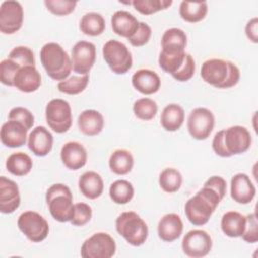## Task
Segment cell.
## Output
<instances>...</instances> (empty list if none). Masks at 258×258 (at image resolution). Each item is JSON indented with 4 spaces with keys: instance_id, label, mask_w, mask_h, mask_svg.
Masks as SVG:
<instances>
[{
    "instance_id": "cell-1",
    "label": "cell",
    "mask_w": 258,
    "mask_h": 258,
    "mask_svg": "<svg viewBox=\"0 0 258 258\" xmlns=\"http://www.w3.org/2000/svg\"><path fill=\"white\" fill-rule=\"evenodd\" d=\"M252 143L249 130L243 126H232L218 131L212 141L215 153L221 157H230L246 152Z\"/></svg>"
},
{
    "instance_id": "cell-2",
    "label": "cell",
    "mask_w": 258,
    "mask_h": 258,
    "mask_svg": "<svg viewBox=\"0 0 258 258\" xmlns=\"http://www.w3.org/2000/svg\"><path fill=\"white\" fill-rule=\"evenodd\" d=\"M201 77L211 86L218 89H229L238 84L240 70L230 60L211 58L202 64Z\"/></svg>"
},
{
    "instance_id": "cell-3",
    "label": "cell",
    "mask_w": 258,
    "mask_h": 258,
    "mask_svg": "<svg viewBox=\"0 0 258 258\" xmlns=\"http://www.w3.org/2000/svg\"><path fill=\"white\" fill-rule=\"evenodd\" d=\"M221 201V198L213 188L203 186L185 203V216L192 225L203 226L208 223Z\"/></svg>"
},
{
    "instance_id": "cell-4",
    "label": "cell",
    "mask_w": 258,
    "mask_h": 258,
    "mask_svg": "<svg viewBox=\"0 0 258 258\" xmlns=\"http://www.w3.org/2000/svg\"><path fill=\"white\" fill-rule=\"evenodd\" d=\"M40 61L48 77L54 81L68 79L73 69L68 52L56 42H48L41 47Z\"/></svg>"
},
{
    "instance_id": "cell-5",
    "label": "cell",
    "mask_w": 258,
    "mask_h": 258,
    "mask_svg": "<svg viewBox=\"0 0 258 258\" xmlns=\"http://www.w3.org/2000/svg\"><path fill=\"white\" fill-rule=\"evenodd\" d=\"M46 204L52 218L60 223L71 222L75 214L73 194L69 186L62 183L52 184L45 194Z\"/></svg>"
},
{
    "instance_id": "cell-6",
    "label": "cell",
    "mask_w": 258,
    "mask_h": 258,
    "mask_svg": "<svg viewBox=\"0 0 258 258\" xmlns=\"http://www.w3.org/2000/svg\"><path fill=\"white\" fill-rule=\"evenodd\" d=\"M115 225L118 234L121 235L126 242L132 246H141L147 240V224L135 212H123L116 219Z\"/></svg>"
},
{
    "instance_id": "cell-7",
    "label": "cell",
    "mask_w": 258,
    "mask_h": 258,
    "mask_svg": "<svg viewBox=\"0 0 258 258\" xmlns=\"http://www.w3.org/2000/svg\"><path fill=\"white\" fill-rule=\"evenodd\" d=\"M103 57L110 70L117 75L126 74L133 63L128 47L115 39H110L103 45Z\"/></svg>"
},
{
    "instance_id": "cell-8",
    "label": "cell",
    "mask_w": 258,
    "mask_h": 258,
    "mask_svg": "<svg viewBox=\"0 0 258 258\" xmlns=\"http://www.w3.org/2000/svg\"><path fill=\"white\" fill-rule=\"evenodd\" d=\"M45 119L50 129L56 133L67 132L73 123L72 108L63 99H52L45 107Z\"/></svg>"
},
{
    "instance_id": "cell-9",
    "label": "cell",
    "mask_w": 258,
    "mask_h": 258,
    "mask_svg": "<svg viewBox=\"0 0 258 258\" xmlns=\"http://www.w3.org/2000/svg\"><path fill=\"white\" fill-rule=\"evenodd\" d=\"M19 230L33 243H39L46 239L49 233L47 221L37 212H23L17 220Z\"/></svg>"
},
{
    "instance_id": "cell-10",
    "label": "cell",
    "mask_w": 258,
    "mask_h": 258,
    "mask_svg": "<svg viewBox=\"0 0 258 258\" xmlns=\"http://www.w3.org/2000/svg\"><path fill=\"white\" fill-rule=\"evenodd\" d=\"M116 253V243L107 233L99 232L85 240L81 247L83 258H111Z\"/></svg>"
},
{
    "instance_id": "cell-11",
    "label": "cell",
    "mask_w": 258,
    "mask_h": 258,
    "mask_svg": "<svg viewBox=\"0 0 258 258\" xmlns=\"http://www.w3.org/2000/svg\"><path fill=\"white\" fill-rule=\"evenodd\" d=\"M215 126V116L207 108L194 109L187 118V129L190 136L197 140H205Z\"/></svg>"
},
{
    "instance_id": "cell-12",
    "label": "cell",
    "mask_w": 258,
    "mask_h": 258,
    "mask_svg": "<svg viewBox=\"0 0 258 258\" xmlns=\"http://www.w3.org/2000/svg\"><path fill=\"white\" fill-rule=\"evenodd\" d=\"M213 246V241L206 231L204 230H190L188 231L181 242L183 253L190 258H202L207 256Z\"/></svg>"
},
{
    "instance_id": "cell-13",
    "label": "cell",
    "mask_w": 258,
    "mask_h": 258,
    "mask_svg": "<svg viewBox=\"0 0 258 258\" xmlns=\"http://www.w3.org/2000/svg\"><path fill=\"white\" fill-rule=\"evenodd\" d=\"M22 5L15 0L3 1L0 6V31L4 34L17 32L23 23Z\"/></svg>"
},
{
    "instance_id": "cell-14",
    "label": "cell",
    "mask_w": 258,
    "mask_h": 258,
    "mask_svg": "<svg viewBox=\"0 0 258 258\" xmlns=\"http://www.w3.org/2000/svg\"><path fill=\"white\" fill-rule=\"evenodd\" d=\"M73 71L80 76L88 75L96 60V46L86 40L78 41L72 48Z\"/></svg>"
},
{
    "instance_id": "cell-15",
    "label": "cell",
    "mask_w": 258,
    "mask_h": 258,
    "mask_svg": "<svg viewBox=\"0 0 258 258\" xmlns=\"http://www.w3.org/2000/svg\"><path fill=\"white\" fill-rule=\"evenodd\" d=\"M256 195V187L245 173H237L231 179V198L238 204L251 203Z\"/></svg>"
},
{
    "instance_id": "cell-16",
    "label": "cell",
    "mask_w": 258,
    "mask_h": 258,
    "mask_svg": "<svg viewBox=\"0 0 258 258\" xmlns=\"http://www.w3.org/2000/svg\"><path fill=\"white\" fill-rule=\"evenodd\" d=\"M27 128L19 121L9 120L5 122L0 131L1 142L10 148L21 147L26 143Z\"/></svg>"
},
{
    "instance_id": "cell-17",
    "label": "cell",
    "mask_w": 258,
    "mask_h": 258,
    "mask_svg": "<svg viewBox=\"0 0 258 258\" xmlns=\"http://www.w3.org/2000/svg\"><path fill=\"white\" fill-rule=\"evenodd\" d=\"M27 145L29 150L36 156H46L52 149L53 136L48 129L37 126L29 133Z\"/></svg>"
},
{
    "instance_id": "cell-18",
    "label": "cell",
    "mask_w": 258,
    "mask_h": 258,
    "mask_svg": "<svg viewBox=\"0 0 258 258\" xmlns=\"http://www.w3.org/2000/svg\"><path fill=\"white\" fill-rule=\"evenodd\" d=\"M60 159L67 168L71 170H78L84 167L87 163V150L80 142H67L61 147Z\"/></svg>"
},
{
    "instance_id": "cell-19",
    "label": "cell",
    "mask_w": 258,
    "mask_h": 258,
    "mask_svg": "<svg viewBox=\"0 0 258 258\" xmlns=\"http://www.w3.org/2000/svg\"><path fill=\"white\" fill-rule=\"evenodd\" d=\"M20 205V194L15 181L0 177V211L3 214L13 213Z\"/></svg>"
},
{
    "instance_id": "cell-20",
    "label": "cell",
    "mask_w": 258,
    "mask_h": 258,
    "mask_svg": "<svg viewBox=\"0 0 258 258\" xmlns=\"http://www.w3.org/2000/svg\"><path fill=\"white\" fill-rule=\"evenodd\" d=\"M183 230V224L177 214L170 213L164 215L158 222L157 234L164 242H173L177 240Z\"/></svg>"
},
{
    "instance_id": "cell-21",
    "label": "cell",
    "mask_w": 258,
    "mask_h": 258,
    "mask_svg": "<svg viewBox=\"0 0 258 258\" xmlns=\"http://www.w3.org/2000/svg\"><path fill=\"white\" fill-rule=\"evenodd\" d=\"M41 85V76L35 66L21 67L14 77V87L23 93H32Z\"/></svg>"
},
{
    "instance_id": "cell-22",
    "label": "cell",
    "mask_w": 258,
    "mask_h": 258,
    "mask_svg": "<svg viewBox=\"0 0 258 258\" xmlns=\"http://www.w3.org/2000/svg\"><path fill=\"white\" fill-rule=\"evenodd\" d=\"M133 87L143 95H152L156 93L161 85L159 76L148 69L136 71L132 76Z\"/></svg>"
},
{
    "instance_id": "cell-23",
    "label": "cell",
    "mask_w": 258,
    "mask_h": 258,
    "mask_svg": "<svg viewBox=\"0 0 258 258\" xmlns=\"http://www.w3.org/2000/svg\"><path fill=\"white\" fill-rule=\"evenodd\" d=\"M111 25L113 31L117 35L128 39L137 30L139 21L130 12L125 10H118L112 15Z\"/></svg>"
},
{
    "instance_id": "cell-24",
    "label": "cell",
    "mask_w": 258,
    "mask_h": 258,
    "mask_svg": "<svg viewBox=\"0 0 258 258\" xmlns=\"http://www.w3.org/2000/svg\"><path fill=\"white\" fill-rule=\"evenodd\" d=\"M80 131L88 136H95L101 133L104 128V117L96 110H85L78 118Z\"/></svg>"
},
{
    "instance_id": "cell-25",
    "label": "cell",
    "mask_w": 258,
    "mask_h": 258,
    "mask_svg": "<svg viewBox=\"0 0 258 258\" xmlns=\"http://www.w3.org/2000/svg\"><path fill=\"white\" fill-rule=\"evenodd\" d=\"M79 188L84 197L90 200H95L103 194V178L96 171H86L79 178Z\"/></svg>"
},
{
    "instance_id": "cell-26",
    "label": "cell",
    "mask_w": 258,
    "mask_h": 258,
    "mask_svg": "<svg viewBox=\"0 0 258 258\" xmlns=\"http://www.w3.org/2000/svg\"><path fill=\"white\" fill-rule=\"evenodd\" d=\"M186 56L184 49H173V48H162L159 57L158 64L162 71L174 75L183 64Z\"/></svg>"
},
{
    "instance_id": "cell-27",
    "label": "cell",
    "mask_w": 258,
    "mask_h": 258,
    "mask_svg": "<svg viewBox=\"0 0 258 258\" xmlns=\"http://www.w3.org/2000/svg\"><path fill=\"white\" fill-rule=\"evenodd\" d=\"M246 226V216L236 211L225 213L221 220L223 233L230 238L241 237Z\"/></svg>"
},
{
    "instance_id": "cell-28",
    "label": "cell",
    "mask_w": 258,
    "mask_h": 258,
    "mask_svg": "<svg viewBox=\"0 0 258 258\" xmlns=\"http://www.w3.org/2000/svg\"><path fill=\"white\" fill-rule=\"evenodd\" d=\"M184 121V110L177 104H169L164 107L161 116L160 124L166 131L178 130Z\"/></svg>"
},
{
    "instance_id": "cell-29",
    "label": "cell",
    "mask_w": 258,
    "mask_h": 258,
    "mask_svg": "<svg viewBox=\"0 0 258 258\" xmlns=\"http://www.w3.org/2000/svg\"><path fill=\"white\" fill-rule=\"evenodd\" d=\"M207 13L206 1H182L179 5V15L186 22H199L206 17Z\"/></svg>"
},
{
    "instance_id": "cell-30",
    "label": "cell",
    "mask_w": 258,
    "mask_h": 258,
    "mask_svg": "<svg viewBox=\"0 0 258 258\" xmlns=\"http://www.w3.org/2000/svg\"><path fill=\"white\" fill-rule=\"evenodd\" d=\"M134 165V158L126 149H116L109 158V167L115 174L125 175L129 173Z\"/></svg>"
},
{
    "instance_id": "cell-31",
    "label": "cell",
    "mask_w": 258,
    "mask_h": 258,
    "mask_svg": "<svg viewBox=\"0 0 258 258\" xmlns=\"http://www.w3.org/2000/svg\"><path fill=\"white\" fill-rule=\"evenodd\" d=\"M5 165L11 174L24 176L32 169L33 162L28 154L24 152H15L8 156Z\"/></svg>"
},
{
    "instance_id": "cell-32",
    "label": "cell",
    "mask_w": 258,
    "mask_h": 258,
    "mask_svg": "<svg viewBox=\"0 0 258 258\" xmlns=\"http://www.w3.org/2000/svg\"><path fill=\"white\" fill-rule=\"evenodd\" d=\"M106 28L104 17L97 12H89L82 16L80 20L81 31L89 36L101 35Z\"/></svg>"
},
{
    "instance_id": "cell-33",
    "label": "cell",
    "mask_w": 258,
    "mask_h": 258,
    "mask_svg": "<svg viewBox=\"0 0 258 258\" xmlns=\"http://www.w3.org/2000/svg\"><path fill=\"white\" fill-rule=\"evenodd\" d=\"M109 196L115 204L125 205L133 199L134 187L128 180L118 179L110 185Z\"/></svg>"
},
{
    "instance_id": "cell-34",
    "label": "cell",
    "mask_w": 258,
    "mask_h": 258,
    "mask_svg": "<svg viewBox=\"0 0 258 258\" xmlns=\"http://www.w3.org/2000/svg\"><path fill=\"white\" fill-rule=\"evenodd\" d=\"M158 182L163 191L172 194L176 192L180 188L182 183V176L177 169L167 167L160 172Z\"/></svg>"
},
{
    "instance_id": "cell-35",
    "label": "cell",
    "mask_w": 258,
    "mask_h": 258,
    "mask_svg": "<svg viewBox=\"0 0 258 258\" xmlns=\"http://www.w3.org/2000/svg\"><path fill=\"white\" fill-rule=\"evenodd\" d=\"M187 43L185 32L177 27L166 29L161 37V48L184 49Z\"/></svg>"
},
{
    "instance_id": "cell-36",
    "label": "cell",
    "mask_w": 258,
    "mask_h": 258,
    "mask_svg": "<svg viewBox=\"0 0 258 258\" xmlns=\"http://www.w3.org/2000/svg\"><path fill=\"white\" fill-rule=\"evenodd\" d=\"M89 84V75L73 76L58 82L57 89L67 95H78L82 93Z\"/></svg>"
},
{
    "instance_id": "cell-37",
    "label": "cell",
    "mask_w": 258,
    "mask_h": 258,
    "mask_svg": "<svg viewBox=\"0 0 258 258\" xmlns=\"http://www.w3.org/2000/svg\"><path fill=\"white\" fill-rule=\"evenodd\" d=\"M158 106L156 102L150 98L138 99L133 104L134 115L142 121L152 120L156 116Z\"/></svg>"
},
{
    "instance_id": "cell-38",
    "label": "cell",
    "mask_w": 258,
    "mask_h": 258,
    "mask_svg": "<svg viewBox=\"0 0 258 258\" xmlns=\"http://www.w3.org/2000/svg\"><path fill=\"white\" fill-rule=\"evenodd\" d=\"M133 7L143 15H151L160 10L167 9L171 4V0H134L131 2Z\"/></svg>"
},
{
    "instance_id": "cell-39",
    "label": "cell",
    "mask_w": 258,
    "mask_h": 258,
    "mask_svg": "<svg viewBox=\"0 0 258 258\" xmlns=\"http://www.w3.org/2000/svg\"><path fill=\"white\" fill-rule=\"evenodd\" d=\"M9 59H12L13 61L17 62L20 67L24 66H34L35 59L33 51L27 47V46H16L14 47L8 54Z\"/></svg>"
},
{
    "instance_id": "cell-40",
    "label": "cell",
    "mask_w": 258,
    "mask_h": 258,
    "mask_svg": "<svg viewBox=\"0 0 258 258\" xmlns=\"http://www.w3.org/2000/svg\"><path fill=\"white\" fill-rule=\"evenodd\" d=\"M21 67L12 59L6 58L0 62V81L3 85L14 87V77Z\"/></svg>"
},
{
    "instance_id": "cell-41",
    "label": "cell",
    "mask_w": 258,
    "mask_h": 258,
    "mask_svg": "<svg viewBox=\"0 0 258 258\" xmlns=\"http://www.w3.org/2000/svg\"><path fill=\"white\" fill-rule=\"evenodd\" d=\"M44 5L49 12L57 16H66L71 14L76 6L77 1L68 0H45Z\"/></svg>"
},
{
    "instance_id": "cell-42",
    "label": "cell",
    "mask_w": 258,
    "mask_h": 258,
    "mask_svg": "<svg viewBox=\"0 0 258 258\" xmlns=\"http://www.w3.org/2000/svg\"><path fill=\"white\" fill-rule=\"evenodd\" d=\"M92 215H93L92 208L88 204L82 203V202L77 203L75 204V214L71 223L74 226L82 227L90 222Z\"/></svg>"
},
{
    "instance_id": "cell-43",
    "label": "cell",
    "mask_w": 258,
    "mask_h": 258,
    "mask_svg": "<svg viewBox=\"0 0 258 258\" xmlns=\"http://www.w3.org/2000/svg\"><path fill=\"white\" fill-rule=\"evenodd\" d=\"M241 237L245 242L251 244L258 241V222L255 213L246 216V226Z\"/></svg>"
},
{
    "instance_id": "cell-44",
    "label": "cell",
    "mask_w": 258,
    "mask_h": 258,
    "mask_svg": "<svg viewBox=\"0 0 258 258\" xmlns=\"http://www.w3.org/2000/svg\"><path fill=\"white\" fill-rule=\"evenodd\" d=\"M8 119L21 122L27 128V130L31 129L34 124V116L28 109L23 107L12 108L8 114Z\"/></svg>"
},
{
    "instance_id": "cell-45",
    "label": "cell",
    "mask_w": 258,
    "mask_h": 258,
    "mask_svg": "<svg viewBox=\"0 0 258 258\" xmlns=\"http://www.w3.org/2000/svg\"><path fill=\"white\" fill-rule=\"evenodd\" d=\"M151 33H152L151 28L147 23L139 22L137 30L131 37L128 38V40L133 46H137V47L143 46L149 41L151 37Z\"/></svg>"
},
{
    "instance_id": "cell-46",
    "label": "cell",
    "mask_w": 258,
    "mask_h": 258,
    "mask_svg": "<svg viewBox=\"0 0 258 258\" xmlns=\"http://www.w3.org/2000/svg\"><path fill=\"white\" fill-rule=\"evenodd\" d=\"M195 71H196L195 59L190 54L186 53L183 64L174 75H172V78L178 82H186L192 78Z\"/></svg>"
},
{
    "instance_id": "cell-47",
    "label": "cell",
    "mask_w": 258,
    "mask_h": 258,
    "mask_svg": "<svg viewBox=\"0 0 258 258\" xmlns=\"http://www.w3.org/2000/svg\"><path fill=\"white\" fill-rule=\"evenodd\" d=\"M204 186L213 188L219 195L221 200L224 199L227 191V182L222 176H219V175L211 176L209 179L206 180V182L204 183Z\"/></svg>"
},
{
    "instance_id": "cell-48",
    "label": "cell",
    "mask_w": 258,
    "mask_h": 258,
    "mask_svg": "<svg viewBox=\"0 0 258 258\" xmlns=\"http://www.w3.org/2000/svg\"><path fill=\"white\" fill-rule=\"evenodd\" d=\"M245 33L248 39L254 43L258 42V18L253 17L245 26Z\"/></svg>"
}]
</instances>
